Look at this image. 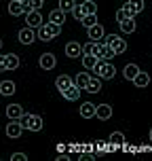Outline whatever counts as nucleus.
I'll use <instances>...</instances> for the list:
<instances>
[{"mask_svg":"<svg viewBox=\"0 0 152 161\" xmlns=\"http://www.w3.org/2000/svg\"><path fill=\"white\" fill-rule=\"evenodd\" d=\"M61 34V25L59 24H53V21H49V24H42L38 28V38L45 40V42H49V40L57 38Z\"/></svg>","mask_w":152,"mask_h":161,"instance_id":"obj_1","label":"nucleus"},{"mask_svg":"<svg viewBox=\"0 0 152 161\" xmlns=\"http://www.w3.org/2000/svg\"><path fill=\"white\" fill-rule=\"evenodd\" d=\"M93 72H95V76H99L102 80H110V79H114V74H116V68H114L110 62H104V59H99V62H97V66L93 68Z\"/></svg>","mask_w":152,"mask_h":161,"instance_id":"obj_2","label":"nucleus"},{"mask_svg":"<svg viewBox=\"0 0 152 161\" xmlns=\"http://www.w3.org/2000/svg\"><path fill=\"white\" fill-rule=\"evenodd\" d=\"M19 123H21L24 129H28V131H40V129H42V117H40V114H24V117L19 119Z\"/></svg>","mask_w":152,"mask_h":161,"instance_id":"obj_3","label":"nucleus"},{"mask_svg":"<svg viewBox=\"0 0 152 161\" xmlns=\"http://www.w3.org/2000/svg\"><path fill=\"white\" fill-rule=\"evenodd\" d=\"M104 42L106 45H110V47L114 49V53L116 55H120V53H125L127 51V40L125 38H120L118 34H108V36H104Z\"/></svg>","mask_w":152,"mask_h":161,"instance_id":"obj_4","label":"nucleus"},{"mask_svg":"<svg viewBox=\"0 0 152 161\" xmlns=\"http://www.w3.org/2000/svg\"><path fill=\"white\" fill-rule=\"evenodd\" d=\"M146 7V2L144 0H127V4H123V8L127 11V15L129 17H135L137 13H142Z\"/></svg>","mask_w":152,"mask_h":161,"instance_id":"obj_5","label":"nucleus"},{"mask_svg":"<svg viewBox=\"0 0 152 161\" xmlns=\"http://www.w3.org/2000/svg\"><path fill=\"white\" fill-rule=\"evenodd\" d=\"M25 24H28V28H32V30H38L40 25H42L40 11H28V13H25Z\"/></svg>","mask_w":152,"mask_h":161,"instance_id":"obj_6","label":"nucleus"},{"mask_svg":"<svg viewBox=\"0 0 152 161\" xmlns=\"http://www.w3.org/2000/svg\"><path fill=\"white\" fill-rule=\"evenodd\" d=\"M112 57H116L114 49L110 45H106L104 40H99V51H97V59H104V62H110Z\"/></svg>","mask_w":152,"mask_h":161,"instance_id":"obj_7","label":"nucleus"},{"mask_svg":"<svg viewBox=\"0 0 152 161\" xmlns=\"http://www.w3.org/2000/svg\"><path fill=\"white\" fill-rule=\"evenodd\" d=\"M24 114H25L24 106H19V104H8V106H7V117H8L11 121H19Z\"/></svg>","mask_w":152,"mask_h":161,"instance_id":"obj_8","label":"nucleus"},{"mask_svg":"<svg viewBox=\"0 0 152 161\" xmlns=\"http://www.w3.org/2000/svg\"><path fill=\"white\" fill-rule=\"evenodd\" d=\"M21 134H24V125H21L19 121H11V123L7 125V136H8V138L17 140Z\"/></svg>","mask_w":152,"mask_h":161,"instance_id":"obj_9","label":"nucleus"},{"mask_svg":"<svg viewBox=\"0 0 152 161\" xmlns=\"http://www.w3.org/2000/svg\"><path fill=\"white\" fill-rule=\"evenodd\" d=\"M55 66H57V59L53 53H42L40 55V68L42 70H53Z\"/></svg>","mask_w":152,"mask_h":161,"instance_id":"obj_10","label":"nucleus"},{"mask_svg":"<svg viewBox=\"0 0 152 161\" xmlns=\"http://www.w3.org/2000/svg\"><path fill=\"white\" fill-rule=\"evenodd\" d=\"M95 117L99 121H108L110 117H112V106H110V104H99V106H95Z\"/></svg>","mask_w":152,"mask_h":161,"instance_id":"obj_11","label":"nucleus"},{"mask_svg":"<svg viewBox=\"0 0 152 161\" xmlns=\"http://www.w3.org/2000/svg\"><path fill=\"white\" fill-rule=\"evenodd\" d=\"M17 36H19V42H21V45H32L34 38H36V36H34V30H32V28H28V25H25L24 30H19Z\"/></svg>","mask_w":152,"mask_h":161,"instance_id":"obj_12","label":"nucleus"},{"mask_svg":"<svg viewBox=\"0 0 152 161\" xmlns=\"http://www.w3.org/2000/svg\"><path fill=\"white\" fill-rule=\"evenodd\" d=\"M59 93H61V96H64L66 100H70V102H76V100H78V97H80V89L76 87V85H70V87L61 89Z\"/></svg>","mask_w":152,"mask_h":161,"instance_id":"obj_13","label":"nucleus"},{"mask_svg":"<svg viewBox=\"0 0 152 161\" xmlns=\"http://www.w3.org/2000/svg\"><path fill=\"white\" fill-rule=\"evenodd\" d=\"M66 55L70 57V59H74V57H80L82 55V47H80L78 42H68V45H66Z\"/></svg>","mask_w":152,"mask_h":161,"instance_id":"obj_14","label":"nucleus"},{"mask_svg":"<svg viewBox=\"0 0 152 161\" xmlns=\"http://www.w3.org/2000/svg\"><path fill=\"white\" fill-rule=\"evenodd\" d=\"M78 113L82 119H93L95 117V104H91V102H85V104H80Z\"/></svg>","mask_w":152,"mask_h":161,"instance_id":"obj_15","label":"nucleus"},{"mask_svg":"<svg viewBox=\"0 0 152 161\" xmlns=\"http://www.w3.org/2000/svg\"><path fill=\"white\" fill-rule=\"evenodd\" d=\"M87 30H89V38H93L95 42H99V40L106 36L104 34V25L102 24H95V25H91V28H87Z\"/></svg>","mask_w":152,"mask_h":161,"instance_id":"obj_16","label":"nucleus"},{"mask_svg":"<svg viewBox=\"0 0 152 161\" xmlns=\"http://www.w3.org/2000/svg\"><path fill=\"white\" fill-rule=\"evenodd\" d=\"M118 25H120V32H125V34L135 32V17H127V19L118 21Z\"/></svg>","mask_w":152,"mask_h":161,"instance_id":"obj_17","label":"nucleus"},{"mask_svg":"<svg viewBox=\"0 0 152 161\" xmlns=\"http://www.w3.org/2000/svg\"><path fill=\"white\" fill-rule=\"evenodd\" d=\"M8 13L13 17H19V15H24L25 13V8H24V2H17V0H11L8 2Z\"/></svg>","mask_w":152,"mask_h":161,"instance_id":"obj_18","label":"nucleus"},{"mask_svg":"<svg viewBox=\"0 0 152 161\" xmlns=\"http://www.w3.org/2000/svg\"><path fill=\"white\" fill-rule=\"evenodd\" d=\"M102 89V79L99 76H91L87 83V87H85V91H89V93H97Z\"/></svg>","mask_w":152,"mask_h":161,"instance_id":"obj_19","label":"nucleus"},{"mask_svg":"<svg viewBox=\"0 0 152 161\" xmlns=\"http://www.w3.org/2000/svg\"><path fill=\"white\" fill-rule=\"evenodd\" d=\"M49 21H53V24H64L66 21V13L61 11V8H53L51 13H49Z\"/></svg>","mask_w":152,"mask_h":161,"instance_id":"obj_20","label":"nucleus"},{"mask_svg":"<svg viewBox=\"0 0 152 161\" xmlns=\"http://www.w3.org/2000/svg\"><path fill=\"white\" fill-rule=\"evenodd\" d=\"M15 83L13 80H2L0 83V96H13L15 93Z\"/></svg>","mask_w":152,"mask_h":161,"instance_id":"obj_21","label":"nucleus"},{"mask_svg":"<svg viewBox=\"0 0 152 161\" xmlns=\"http://www.w3.org/2000/svg\"><path fill=\"white\" fill-rule=\"evenodd\" d=\"M70 85H74V79L72 76H68V74H61V76H57V80H55V87L61 91V89H66V87H70Z\"/></svg>","mask_w":152,"mask_h":161,"instance_id":"obj_22","label":"nucleus"},{"mask_svg":"<svg viewBox=\"0 0 152 161\" xmlns=\"http://www.w3.org/2000/svg\"><path fill=\"white\" fill-rule=\"evenodd\" d=\"M133 83H135V87H148V83H150V76H148V72H139L135 74V79H133Z\"/></svg>","mask_w":152,"mask_h":161,"instance_id":"obj_23","label":"nucleus"},{"mask_svg":"<svg viewBox=\"0 0 152 161\" xmlns=\"http://www.w3.org/2000/svg\"><path fill=\"white\" fill-rule=\"evenodd\" d=\"M89 79H91V74L89 72H78L76 74V79H74V85L78 89H85L87 87V83H89Z\"/></svg>","mask_w":152,"mask_h":161,"instance_id":"obj_24","label":"nucleus"},{"mask_svg":"<svg viewBox=\"0 0 152 161\" xmlns=\"http://www.w3.org/2000/svg\"><path fill=\"white\" fill-rule=\"evenodd\" d=\"M42 4H45V0H24L25 13H28V11H40V8H42Z\"/></svg>","mask_w":152,"mask_h":161,"instance_id":"obj_25","label":"nucleus"},{"mask_svg":"<svg viewBox=\"0 0 152 161\" xmlns=\"http://www.w3.org/2000/svg\"><path fill=\"white\" fill-rule=\"evenodd\" d=\"M137 72H139V68H137L135 64H127V66H125V70H123V76H125L127 80H133Z\"/></svg>","mask_w":152,"mask_h":161,"instance_id":"obj_26","label":"nucleus"},{"mask_svg":"<svg viewBox=\"0 0 152 161\" xmlns=\"http://www.w3.org/2000/svg\"><path fill=\"white\" fill-rule=\"evenodd\" d=\"M80 57H82V66H85L87 70H93L97 66V62H99L95 55H80Z\"/></svg>","mask_w":152,"mask_h":161,"instance_id":"obj_27","label":"nucleus"},{"mask_svg":"<svg viewBox=\"0 0 152 161\" xmlns=\"http://www.w3.org/2000/svg\"><path fill=\"white\" fill-rule=\"evenodd\" d=\"M17 68H19V55L8 53L7 55V70H17Z\"/></svg>","mask_w":152,"mask_h":161,"instance_id":"obj_28","label":"nucleus"},{"mask_svg":"<svg viewBox=\"0 0 152 161\" xmlns=\"http://www.w3.org/2000/svg\"><path fill=\"white\" fill-rule=\"evenodd\" d=\"M74 7H76V0H59V7L57 8H61L64 13H72Z\"/></svg>","mask_w":152,"mask_h":161,"instance_id":"obj_29","label":"nucleus"},{"mask_svg":"<svg viewBox=\"0 0 152 161\" xmlns=\"http://www.w3.org/2000/svg\"><path fill=\"white\" fill-rule=\"evenodd\" d=\"M82 11H85V15L97 13V4L93 2V0H85V2H82Z\"/></svg>","mask_w":152,"mask_h":161,"instance_id":"obj_30","label":"nucleus"},{"mask_svg":"<svg viewBox=\"0 0 152 161\" xmlns=\"http://www.w3.org/2000/svg\"><path fill=\"white\" fill-rule=\"evenodd\" d=\"M80 24L85 25V28H91V25H95V24H97V15H95V13H91V15H85Z\"/></svg>","mask_w":152,"mask_h":161,"instance_id":"obj_31","label":"nucleus"},{"mask_svg":"<svg viewBox=\"0 0 152 161\" xmlns=\"http://www.w3.org/2000/svg\"><path fill=\"white\" fill-rule=\"evenodd\" d=\"M110 142H112V144H123V142H125V134H123V131H112V134H110Z\"/></svg>","mask_w":152,"mask_h":161,"instance_id":"obj_32","label":"nucleus"},{"mask_svg":"<svg viewBox=\"0 0 152 161\" xmlns=\"http://www.w3.org/2000/svg\"><path fill=\"white\" fill-rule=\"evenodd\" d=\"M72 15H74V19H78V21H82V17H85V11H82V4H76V7L72 8Z\"/></svg>","mask_w":152,"mask_h":161,"instance_id":"obj_33","label":"nucleus"},{"mask_svg":"<svg viewBox=\"0 0 152 161\" xmlns=\"http://www.w3.org/2000/svg\"><path fill=\"white\" fill-rule=\"evenodd\" d=\"M127 17H129V15H127V11H125L123 7L116 11V21H123V19H127Z\"/></svg>","mask_w":152,"mask_h":161,"instance_id":"obj_34","label":"nucleus"},{"mask_svg":"<svg viewBox=\"0 0 152 161\" xmlns=\"http://www.w3.org/2000/svg\"><path fill=\"white\" fill-rule=\"evenodd\" d=\"M11 161H28V155L25 153H13Z\"/></svg>","mask_w":152,"mask_h":161,"instance_id":"obj_35","label":"nucleus"},{"mask_svg":"<svg viewBox=\"0 0 152 161\" xmlns=\"http://www.w3.org/2000/svg\"><path fill=\"white\" fill-rule=\"evenodd\" d=\"M7 70V55H0V72Z\"/></svg>","mask_w":152,"mask_h":161,"instance_id":"obj_36","label":"nucleus"},{"mask_svg":"<svg viewBox=\"0 0 152 161\" xmlns=\"http://www.w3.org/2000/svg\"><path fill=\"white\" fill-rule=\"evenodd\" d=\"M0 49H2V38H0Z\"/></svg>","mask_w":152,"mask_h":161,"instance_id":"obj_37","label":"nucleus"},{"mask_svg":"<svg viewBox=\"0 0 152 161\" xmlns=\"http://www.w3.org/2000/svg\"><path fill=\"white\" fill-rule=\"evenodd\" d=\"M150 140H152V129H150Z\"/></svg>","mask_w":152,"mask_h":161,"instance_id":"obj_38","label":"nucleus"},{"mask_svg":"<svg viewBox=\"0 0 152 161\" xmlns=\"http://www.w3.org/2000/svg\"><path fill=\"white\" fill-rule=\"evenodd\" d=\"M17 2H24V0H17Z\"/></svg>","mask_w":152,"mask_h":161,"instance_id":"obj_39","label":"nucleus"}]
</instances>
